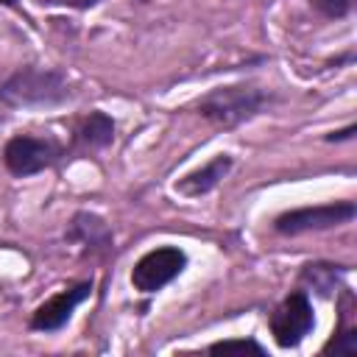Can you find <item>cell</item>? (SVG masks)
Instances as JSON below:
<instances>
[{
    "mask_svg": "<svg viewBox=\"0 0 357 357\" xmlns=\"http://www.w3.org/2000/svg\"><path fill=\"white\" fill-rule=\"evenodd\" d=\"M59 159V145L39 137H11L3 148V162L14 176H33Z\"/></svg>",
    "mask_w": 357,
    "mask_h": 357,
    "instance_id": "6",
    "label": "cell"
},
{
    "mask_svg": "<svg viewBox=\"0 0 357 357\" xmlns=\"http://www.w3.org/2000/svg\"><path fill=\"white\" fill-rule=\"evenodd\" d=\"M271 103H273L271 89L251 86V84H231V86H218L209 95H204L198 100V112L201 117H206L209 123L220 128H234L257 117L259 112H265Z\"/></svg>",
    "mask_w": 357,
    "mask_h": 357,
    "instance_id": "1",
    "label": "cell"
},
{
    "mask_svg": "<svg viewBox=\"0 0 357 357\" xmlns=\"http://www.w3.org/2000/svg\"><path fill=\"white\" fill-rule=\"evenodd\" d=\"M89 293H92V284H89V282H78V284H73L70 290H61V293L50 296L45 304L36 307V312H33V318H31V326L39 329V332H56V329H61V326L73 318L75 307H78Z\"/></svg>",
    "mask_w": 357,
    "mask_h": 357,
    "instance_id": "7",
    "label": "cell"
},
{
    "mask_svg": "<svg viewBox=\"0 0 357 357\" xmlns=\"http://www.w3.org/2000/svg\"><path fill=\"white\" fill-rule=\"evenodd\" d=\"M67 95V78L50 67H20L0 84V100L8 106H53Z\"/></svg>",
    "mask_w": 357,
    "mask_h": 357,
    "instance_id": "2",
    "label": "cell"
},
{
    "mask_svg": "<svg viewBox=\"0 0 357 357\" xmlns=\"http://www.w3.org/2000/svg\"><path fill=\"white\" fill-rule=\"evenodd\" d=\"M354 0H318V8L326 14V17H346L351 11Z\"/></svg>",
    "mask_w": 357,
    "mask_h": 357,
    "instance_id": "14",
    "label": "cell"
},
{
    "mask_svg": "<svg viewBox=\"0 0 357 357\" xmlns=\"http://www.w3.org/2000/svg\"><path fill=\"white\" fill-rule=\"evenodd\" d=\"M112 139H114V120L106 112H92L78 128V142L84 148H106Z\"/></svg>",
    "mask_w": 357,
    "mask_h": 357,
    "instance_id": "10",
    "label": "cell"
},
{
    "mask_svg": "<svg viewBox=\"0 0 357 357\" xmlns=\"http://www.w3.org/2000/svg\"><path fill=\"white\" fill-rule=\"evenodd\" d=\"M351 134H354V126H346L343 131H335V134H329L326 139H332V142H335V139H349Z\"/></svg>",
    "mask_w": 357,
    "mask_h": 357,
    "instance_id": "16",
    "label": "cell"
},
{
    "mask_svg": "<svg viewBox=\"0 0 357 357\" xmlns=\"http://www.w3.org/2000/svg\"><path fill=\"white\" fill-rule=\"evenodd\" d=\"M229 170H231V156H229V153H218V156H215L212 162H206L204 167L187 173V176L176 184V190H178L181 195H187V198H198V195L215 190V187L220 184V178H223Z\"/></svg>",
    "mask_w": 357,
    "mask_h": 357,
    "instance_id": "8",
    "label": "cell"
},
{
    "mask_svg": "<svg viewBox=\"0 0 357 357\" xmlns=\"http://www.w3.org/2000/svg\"><path fill=\"white\" fill-rule=\"evenodd\" d=\"M337 354V357H354L357 354V329H340L326 346L324 354Z\"/></svg>",
    "mask_w": 357,
    "mask_h": 357,
    "instance_id": "12",
    "label": "cell"
},
{
    "mask_svg": "<svg viewBox=\"0 0 357 357\" xmlns=\"http://www.w3.org/2000/svg\"><path fill=\"white\" fill-rule=\"evenodd\" d=\"M357 215V206L351 201H335V204H318V206H301L282 212L273 220V229L279 234H304V231H321L340 223H349Z\"/></svg>",
    "mask_w": 357,
    "mask_h": 357,
    "instance_id": "3",
    "label": "cell"
},
{
    "mask_svg": "<svg viewBox=\"0 0 357 357\" xmlns=\"http://www.w3.org/2000/svg\"><path fill=\"white\" fill-rule=\"evenodd\" d=\"M315 326V315H312V304L307 298V293L296 290L290 293L271 315V335L282 349H293L298 346Z\"/></svg>",
    "mask_w": 357,
    "mask_h": 357,
    "instance_id": "5",
    "label": "cell"
},
{
    "mask_svg": "<svg viewBox=\"0 0 357 357\" xmlns=\"http://www.w3.org/2000/svg\"><path fill=\"white\" fill-rule=\"evenodd\" d=\"M340 276V268L337 265H326V262H315V265H307L301 279L318 293V296H329L335 290V282Z\"/></svg>",
    "mask_w": 357,
    "mask_h": 357,
    "instance_id": "11",
    "label": "cell"
},
{
    "mask_svg": "<svg viewBox=\"0 0 357 357\" xmlns=\"http://www.w3.org/2000/svg\"><path fill=\"white\" fill-rule=\"evenodd\" d=\"M47 3H67V6H75V8H89L98 0H47Z\"/></svg>",
    "mask_w": 357,
    "mask_h": 357,
    "instance_id": "15",
    "label": "cell"
},
{
    "mask_svg": "<svg viewBox=\"0 0 357 357\" xmlns=\"http://www.w3.org/2000/svg\"><path fill=\"white\" fill-rule=\"evenodd\" d=\"M187 268V254L176 245H162L142 254L131 271V284L139 293H156Z\"/></svg>",
    "mask_w": 357,
    "mask_h": 357,
    "instance_id": "4",
    "label": "cell"
},
{
    "mask_svg": "<svg viewBox=\"0 0 357 357\" xmlns=\"http://www.w3.org/2000/svg\"><path fill=\"white\" fill-rule=\"evenodd\" d=\"M215 354H265V349L257 340H218L209 346Z\"/></svg>",
    "mask_w": 357,
    "mask_h": 357,
    "instance_id": "13",
    "label": "cell"
},
{
    "mask_svg": "<svg viewBox=\"0 0 357 357\" xmlns=\"http://www.w3.org/2000/svg\"><path fill=\"white\" fill-rule=\"evenodd\" d=\"M67 237L70 240H78L81 245H98V248H106L112 243L109 226L98 215H89V212H78L73 218V226H70Z\"/></svg>",
    "mask_w": 357,
    "mask_h": 357,
    "instance_id": "9",
    "label": "cell"
},
{
    "mask_svg": "<svg viewBox=\"0 0 357 357\" xmlns=\"http://www.w3.org/2000/svg\"><path fill=\"white\" fill-rule=\"evenodd\" d=\"M3 6H17V0H0Z\"/></svg>",
    "mask_w": 357,
    "mask_h": 357,
    "instance_id": "17",
    "label": "cell"
}]
</instances>
